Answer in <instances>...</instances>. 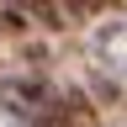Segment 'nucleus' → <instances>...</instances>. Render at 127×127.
Here are the masks:
<instances>
[{
    "instance_id": "obj_1",
    "label": "nucleus",
    "mask_w": 127,
    "mask_h": 127,
    "mask_svg": "<svg viewBox=\"0 0 127 127\" xmlns=\"http://www.w3.org/2000/svg\"><path fill=\"white\" fill-rule=\"evenodd\" d=\"M48 101H53V95L42 90V79H0V106H5L11 117H32V111L42 117Z\"/></svg>"
},
{
    "instance_id": "obj_2",
    "label": "nucleus",
    "mask_w": 127,
    "mask_h": 127,
    "mask_svg": "<svg viewBox=\"0 0 127 127\" xmlns=\"http://www.w3.org/2000/svg\"><path fill=\"white\" fill-rule=\"evenodd\" d=\"M90 101L79 90H64V95H53V101L42 106V117H37V127H90Z\"/></svg>"
}]
</instances>
